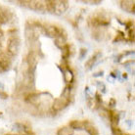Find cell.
<instances>
[{"label":"cell","instance_id":"obj_2","mask_svg":"<svg viewBox=\"0 0 135 135\" xmlns=\"http://www.w3.org/2000/svg\"><path fill=\"white\" fill-rule=\"evenodd\" d=\"M21 46V40L18 37H11L8 42V46H7V53L12 56H17L19 54Z\"/></svg>","mask_w":135,"mask_h":135},{"label":"cell","instance_id":"obj_10","mask_svg":"<svg viewBox=\"0 0 135 135\" xmlns=\"http://www.w3.org/2000/svg\"><path fill=\"white\" fill-rule=\"evenodd\" d=\"M87 122H83V120H71L70 122V127L74 130H81V129L85 128V125H86Z\"/></svg>","mask_w":135,"mask_h":135},{"label":"cell","instance_id":"obj_15","mask_svg":"<svg viewBox=\"0 0 135 135\" xmlns=\"http://www.w3.org/2000/svg\"><path fill=\"white\" fill-rule=\"evenodd\" d=\"M64 79L67 83H71L74 80V74L70 69H68L64 71Z\"/></svg>","mask_w":135,"mask_h":135},{"label":"cell","instance_id":"obj_14","mask_svg":"<svg viewBox=\"0 0 135 135\" xmlns=\"http://www.w3.org/2000/svg\"><path fill=\"white\" fill-rule=\"evenodd\" d=\"M74 130L71 129L70 126H64L58 130L57 135H74Z\"/></svg>","mask_w":135,"mask_h":135},{"label":"cell","instance_id":"obj_29","mask_svg":"<svg viewBox=\"0 0 135 135\" xmlns=\"http://www.w3.org/2000/svg\"><path fill=\"white\" fill-rule=\"evenodd\" d=\"M103 74H104V71H99V73H96V74H93V76L94 78H97V76H102L103 75Z\"/></svg>","mask_w":135,"mask_h":135},{"label":"cell","instance_id":"obj_26","mask_svg":"<svg viewBox=\"0 0 135 135\" xmlns=\"http://www.w3.org/2000/svg\"><path fill=\"white\" fill-rule=\"evenodd\" d=\"M133 22L132 21H129V22H127L126 24H125V27H126V30H130V28H132L133 27Z\"/></svg>","mask_w":135,"mask_h":135},{"label":"cell","instance_id":"obj_1","mask_svg":"<svg viewBox=\"0 0 135 135\" xmlns=\"http://www.w3.org/2000/svg\"><path fill=\"white\" fill-rule=\"evenodd\" d=\"M110 22H111V19L105 12H98L97 14H95L93 17L89 19V24L96 28L100 27H107L109 26Z\"/></svg>","mask_w":135,"mask_h":135},{"label":"cell","instance_id":"obj_23","mask_svg":"<svg viewBox=\"0 0 135 135\" xmlns=\"http://www.w3.org/2000/svg\"><path fill=\"white\" fill-rule=\"evenodd\" d=\"M97 86H98V88L103 92V93L106 92V86L104 85V83H102V82H97Z\"/></svg>","mask_w":135,"mask_h":135},{"label":"cell","instance_id":"obj_19","mask_svg":"<svg viewBox=\"0 0 135 135\" xmlns=\"http://www.w3.org/2000/svg\"><path fill=\"white\" fill-rule=\"evenodd\" d=\"M93 37H94L96 40H101L103 39V32L100 28H96L95 31L93 32Z\"/></svg>","mask_w":135,"mask_h":135},{"label":"cell","instance_id":"obj_13","mask_svg":"<svg viewBox=\"0 0 135 135\" xmlns=\"http://www.w3.org/2000/svg\"><path fill=\"white\" fill-rule=\"evenodd\" d=\"M99 56H100V53L98 52V53H96L95 55H93L91 58H89V59L87 60V62L85 63V68L88 69V70H89V69H91V68L94 66L95 63H96V61L98 60Z\"/></svg>","mask_w":135,"mask_h":135},{"label":"cell","instance_id":"obj_7","mask_svg":"<svg viewBox=\"0 0 135 135\" xmlns=\"http://www.w3.org/2000/svg\"><path fill=\"white\" fill-rule=\"evenodd\" d=\"M69 103H70V100H69V99L65 98L63 96L58 97V98L55 99L54 101H53V103H52V109H53V111H55V112H60V111H62V110H64L68 105H69Z\"/></svg>","mask_w":135,"mask_h":135},{"label":"cell","instance_id":"obj_8","mask_svg":"<svg viewBox=\"0 0 135 135\" xmlns=\"http://www.w3.org/2000/svg\"><path fill=\"white\" fill-rule=\"evenodd\" d=\"M11 16H12V13L9 9H7L3 6H0V24H7L8 21L11 19Z\"/></svg>","mask_w":135,"mask_h":135},{"label":"cell","instance_id":"obj_28","mask_svg":"<svg viewBox=\"0 0 135 135\" xmlns=\"http://www.w3.org/2000/svg\"><path fill=\"white\" fill-rule=\"evenodd\" d=\"M109 105H110V106H112V107L115 106V105H117V101H115V99H114V98L110 99V103H109Z\"/></svg>","mask_w":135,"mask_h":135},{"label":"cell","instance_id":"obj_20","mask_svg":"<svg viewBox=\"0 0 135 135\" xmlns=\"http://www.w3.org/2000/svg\"><path fill=\"white\" fill-rule=\"evenodd\" d=\"M118 36L115 38V40H114V42H117V41H119V40H123L124 39V32H122V31H118Z\"/></svg>","mask_w":135,"mask_h":135},{"label":"cell","instance_id":"obj_18","mask_svg":"<svg viewBox=\"0 0 135 135\" xmlns=\"http://www.w3.org/2000/svg\"><path fill=\"white\" fill-rule=\"evenodd\" d=\"M112 132H113V134L114 135H130V134H126V133H124L119 127L115 126V125H112Z\"/></svg>","mask_w":135,"mask_h":135},{"label":"cell","instance_id":"obj_27","mask_svg":"<svg viewBox=\"0 0 135 135\" xmlns=\"http://www.w3.org/2000/svg\"><path fill=\"white\" fill-rule=\"evenodd\" d=\"M84 2H86V3H89V4H94V5H97V4L101 3L102 1H100V0H94V1L90 0V1H84Z\"/></svg>","mask_w":135,"mask_h":135},{"label":"cell","instance_id":"obj_9","mask_svg":"<svg viewBox=\"0 0 135 135\" xmlns=\"http://www.w3.org/2000/svg\"><path fill=\"white\" fill-rule=\"evenodd\" d=\"M134 6H135V1H130V0L120 1V7H122V9L126 11V12L134 13Z\"/></svg>","mask_w":135,"mask_h":135},{"label":"cell","instance_id":"obj_22","mask_svg":"<svg viewBox=\"0 0 135 135\" xmlns=\"http://www.w3.org/2000/svg\"><path fill=\"white\" fill-rule=\"evenodd\" d=\"M128 36H129V40L133 42L134 41V27H132L129 30V33H128Z\"/></svg>","mask_w":135,"mask_h":135},{"label":"cell","instance_id":"obj_31","mask_svg":"<svg viewBox=\"0 0 135 135\" xmlns=\"http://www.w3.org/2000/svg\"><path fill=\"white\" fill-rule=\"evenodd\" d=\"M6 135H19V134H15V133H9V134H6Z\"/></svg>","mask_w":135,"mask_h":135},{"label":"cell","instance_id":"obj_25","mask_svg":"<svg viewBox=\"0 0 135 135\" xmlns=\"http://www.w3.org/2000/svg\"><path fill=\"white\" fill-rule=\"evenodd\" d=\"M0 98L1 99H7L8 98V94L6 92H4L3 90H0Z\"/></svg>","mask_w":135,"mask_h":135},{"label":"cell","instance_id":"obj_17","mask_svg":"<svg viewBox=\"0 0 135 135\" xmlns=\"http://www.w3.org/2000/svg\"><path fill=\"white\" fill-rule=\"evenodd\" d=\"M61 50H62V57H63V59L67 60L68 58L70 57V55H71V46L69 44H66Z\"/></svg>","mask_w":135,"mask_h":135},{"label":"cell","instance_id":"obj_21","mask_svg":"<svg viewBox=\"0 0 135 135\" xmlns=\"http://www.w3.org/2000/svg\"><path fill=\"white\" fill-rule=\"evenodd\" d=\"M86 54H87V49L86 48H80V50H79V59L82 60L86 56Z\"/></svg>","mask_w":135,"mask_h":135},{"label":"cell","instance_id":"obj_11","mask_svg":"<svg viewBox=\"0 0 135 135\" xmlns=\"http://www.w3.org/2000/svg\"><path fill=\"white\" fill-rule=\"evenodd\" d=\"M108 113V118H110L112 125L118 126V123L119 122V114L115 111H107Z\"/></svg>","mask_w":135,"mask_h":135},{"label":"cell","instance_id":"obj_32","mask_svg":"<svg viewBox=\"0 0 135 135\" xmlns=\"http://www.w3.org/2000/svg\"><path fill=\"white\" fill-rule=\"evenodd\" d=\"M1 115H2V113H1V112H0V117H1Z\"/></svg>","mask_w":135,"mask_h":135},{"label":"cell","instance_id":"obj_3","mask_svg":"<svg viewBox=\"0 0 135 135\" xmlns=\"http://www.w3.org/2000/svg\"><path fill=\"white\" fill-rule=\"evenodd\" d=\"M27 66H28V71L30 74H34L35 69L37 66V62H38V58H37V52L36 51L31 50L28 52V54L26 59Z\"/></svg>","mask_w":135,"mask_h":135},{"label":"cell","instance_id":"obj_4","mask_svg":"<svg viewBox=\"0 0 135 135\" xmlns=\"http://www.w3.org/2000/svg\"><path fill=\"white\" fill-rule=\"evenodd\" d=\"M12 66L11 56L7 52L0 53V73H5L10 70Z\"/></svg>","mask_w":135,"mask_h":135},{"label":"cell","instance_id":"obj_6","mask_svg":"<svg viewBox=\"0 0 135 135\" xmlns=\"http://www.w3.org/2000/svg\"><path fill=\"white\" fill-rule=\"evenodd\" d=\"M69 2L63 0H53V13L56 15L64 14L69 8Z\"/></svg>","mask_w":135,"mask_h":135},{"label":"cell","instance_id":"obj_5","mask_svg":"<svg viewBox=\"0 0 135 135\" xmlns=\"http://www.w3.org/2000/svg\"><path fill=\"white\" fill-rule=\"evenodd\" d=\"M43 30L45 35H47L51 38H56L61 34H66L63 30H61L60 27H58L57 26H54V25H45L43 27Z\"/></svg>","mask_w":135,"mask_h":135},{"label":"cell","instance_id":"obj_24","mask_svg":"<svg viewBox=\"0 0 135 135\" xmlns=\"http://www.w3.org/2000/svg\"><path fill=\"white\" fill-rule=\"evenodd\" d=\"M95 100L97 102V104H101L102 103V98H101V95L99 92H97L96 94H95Z\"/></svg>","mask_w":135,"mask_h":135},{"label":"cell","instance_id":"obj_12","mask_svg":"<svg viewBox=\"0 0 135 135\" xmlns=\"http://www.w3.org/2000/svg\"><path fill=\"white\" fill-rule=\"evenodd\" d=\"M66 37H67L66 34H61V35L57 36L55 38V45H56L58 48L62 49V48L67 44V42H66Z\"/></svg>","mask_w":135,"mask_h":135},{"label":"cell","instance_id":"obj_16","mask_svg":"<svg viewBox=\"0 0 135 135\" xmlns=\"http://www.w3.org/2000/svg\"><path fill=\"white\" fill-rule=\"evenodd\" d=\"M84 129H86V131L89 133V135H99L98 129L96 128L95 126H93L92 124H90L88 122H87V123H86V125H85Z\"/></svg>","mask_w":135,"mask_h":135},{"label":"cell","instance_id":"obj_30","mask_svg":"<svg viewBox=\"0 0 135 135\" xmlns=\"http://www.w3.org/2000/svg\"><path fill=\"white\" fill-rule=\"evenodd\" d=\"M122 78L126 79V78H127V74H122Z\"/></svg>","mask_w":135,"mask_h":135}]
</instances>
